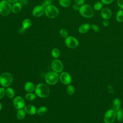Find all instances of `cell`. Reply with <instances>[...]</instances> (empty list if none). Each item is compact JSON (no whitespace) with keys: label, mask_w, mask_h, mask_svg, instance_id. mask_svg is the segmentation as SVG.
<instances>
[{"label":"cell","mask_w":123,"mask_h":123,"mask_svg":"<svg viewBox=\"0 0 123 123\" xmlns=\"http://www.w3.org/2000/svg\"><path fill=\"white\" fill-rule=\"evenodd\" d=\"M36 94L39 97L42 98H47L49 95V89L48 86L44 83L38 84L35 89Z\"/></svg>","instance_id":"cell-1"},{"label":"cell","mask_w":123,"mask_h":123,"mask_svg":"<svg viewBox=\"0 0 123 123\" xmlns=\"http://www.w3.org/2000/svg\"><path fill=\"white\" fill-rule=\"evenodd\" d=\"M79 12L84 17L90 18L94 15V12L92 7L87 4H84L80 7Z\"/></svg>","instance_id":"cell-2"},{"label":"cell","mask_w":123,"mask_h":123,"mask_svg":"<svg viewBox=\"0 0 123 123\" xmlns=\"http://www.w3.org/2000/svg\"><path fill=\"white\" fill-rule=\"evenodd\" d=\"M13 81V76L11 74L5 72L0 75V84L4 87H8L11 85Z\"/></svg>","instance_id":"cell-3"},{"label":"cell","mask_w":123,"mask_h":123,"mask_svg":"<svg viewBox=\"0 0 123 123\" xmlns=\"http://www.w3.org/2000/svg\"><path fill=\"white\" fill-rule=\"evenodd\" d=\"M12 11V6L7 0L0 1V14L4 16L8 15Z\"/></svg>","instance_id":"cell-4"},{"label":"cell","mask_w":123,"mask_h":123,"mask_svg":"<svg viewBox=\"0 0 123 123\" xmlns=\"http://www.w3.org/2000/svg\"><path fill=\"white\" fill-rule=\"evenodd\" d=\"M44 13L49 18H55L59 15V10L54 6L50 5L44 9Z\"/></svg>","instance_id":"cell-5"},{"label":"cell","mask_w":123,"mask_h":123,"mask_svg":"<svg viewBox=\"0 0 123 123\" xmlns=\"http://www.w3.org/2000/svg\"><path fill=\"white\" fill-rule=\"evenodd\" d=\"M59 79V75L55 72H49L45 76V80L47 84L50 85L56 84Z\"/></svg>","instance_id":"cell-6"},{"label":"cell","mask_w":123,"mask_h":123,"mask_svg":"<svg viewBox=\"0 0 123 123\" xmlns=\"http://www.w3.org/2000/svg\"><path fill=\"white\" fill-rule=\"evenodd\" d=\"M116 118V112L113 109L107 111L104 115V122L105 123H113Z\"/></svg>","instance_id":"cell-7"},{"label":"cell","mask_w":123,"mask_h":123,"mask_svg":"<svg viewBox=\"0 0 123 123\" xmlns=\"http://www.w3.org/2000/svg\"><path fill=\"white\" fill-rule=\"evenodd\" d=\"M65 43L67 47L71 49H75L79 45L78 40L72 36L67 37L65 39Z\"/></svg>","instance_id":"cell-8"},{"label":"cell","mask_w":123,"mask_h":123,"mask_svg":"<svg viewBox=\"0 0 123 123\" xmlns=\"http://www.w3.org/2000/svg\"><path fill=\"white\" fill-rule=\"evenodd\" d=\"M51 67L53 70L56 73L61 72L63 68L62 62L59 60H54L52 62Z\"/></svg>","instance_id":"cell-9"},{"label":"cell","mask_w":123,"mask_h":123,"mask_svg":"<svg viewBox=\"0 0 123 123\" xmlns=\"http://www.w3.org/2000/svg\"><path fill=\"white\" fill-rule=\"evenodd\" d=\"M13 104L15 108L17 109H22L25 105V102L24 98L20 97H16L13 100Z\"/></svg>","instance_id":"cell-10"},{"label":"cell","mask_w":123,"mask_h":123,"mask_svg":"<svg viewBox=\"0 0 123 123\" xmlns=\"http://www.w3.org/2000/svg\"><path fill=\"white\" fill-rule=\"evenodd\" d=\"M61 82L64 85H69L72 81V78L69 74L67 72L62 73L60 76Z\"/></svg>","instance_id":"cell-11"},{"label":"cell","mask_w":123,"mask_h":123,"mask_svg":"<svg viewBox=\"0 0 123 123\" xmlns=\"http://www.w3.org/2000/svg\"><path fill=\"white\" fill-rule=\"evenodd\" d=\"M44 9L42 5L36 6L32 10V14L35 17H40L44 13Z\"/></svg>","instance_id":"cell-12"},{"label":"cell","mask_w":123,"mask_h":123,"mask_svg":"<svg viewBox=\"0 0 123 123\" xmlns=\"http://www.w3.org/2000/svg\"><path fill=\"white\" fill-rule=\"evenodd\" d=\"M101 16L103 19L109 20L111 17L112 13L111 10L108 8H104L101 11Z\"/></svg>","instance_id":"cell-13"},{"label":"cell","mask_w":123,"mask_h":123,"mask_svg":"<svg viewBox=\"0 0 123 123\" xmlns=\"http://www.w3.org/2000/svg\"><path fill=\"white\" fill-rule=\"evenodd\" d=\"M91 25L87 23H84L80 25L78 28V31L81 34L86 33L90 28Z\"/></svg>","instance_id":"cell-14"},{"label":"cell","mask_w":123,"mask_h":123,"mask_svg":"<svg viewBox=\"0 0 123 123\" xmlns=\"http://www.w3.org/2000/svg\"><path fill=\"white\" fill-rule=\"evenodd\" d=\"M25 111L30 115H34L37 112V109L36 107L32 105H27L24 108Z\"/></svg>","instance_id":"cell-15"},{"label":"cell","mask_w":123,"mask_h":123,"mask_svg":"<svg viewBox=\"0 0 123 123\" xmlns=\"http://www.w3.org/2000/svg\"><path fill=\"white\" fill-rule=\"evenodd\" d=\"M22 10V4L19 2H16L12 6V11L14 13H19Z\"/></svg>","instance_id":"cell-16"},{"label":"cell","mask_w":123,"mask_h":123,"mask_svg":"<svg viewBox=\"0 0 123 123\" xmlns=\"http://www.w3.org/2000/svg\"><path fill=\"white\" fill-rule=\"evenodd\" d=\"M25 89L26 91L28 92H32L35 89V86L32 82H27L25 85Z\"/></svg>","instance_id":"cell-17"},{"label":"cell","mask_w":123,"mask_h":123,"mask_svg":"<svg viewBox=\"0 0 123 123\" xmlns=\"http://www.w3.org/2000/svg\"><path fill=\"white\" fill-rule=\"evenodd\" d=\"M121 105L120 100L118 98H115L112 102V108L115 111L120 109Z\"/></svg>","instance_id":"cell-18"},{"label":"cell","mask_w":123,"mask_h":123,"mask_svg":"<svg viewBox=\"0 0 123 123\" xmlns=\"http://www.w3.org/2000/svg\"><path fill=\"white\" fill-rule=\"evenodd\" d=\"M32 25V22L29 19H25L22 22V27L25 29L29 28Z\"/></svg>","instance_id":"cell-19"},{"label":"cell","mask_w":123,"mask_h":123,"mask_svg":"<svg viewBox=\"0 0 123 123\" xmlns=\"http://www.w3.org/2000/svg\"><path fill=\"white\" fill-rule=\"evenodd\" d=\"M116 19L118 22H123V10H119L116 15Z\"/></svg>","instance_id":"cell-20"},{"label":"cell","mask_w":123,"mask_h":123,"mask_svg":"<svg viewBox=\"0 0 123 123\" xmlns=\"http://www.w3.org/2000/svg\"><path fill=\"white\" fill-rule=\"evenodd\" d=\"M25 110L20 109L16 113V116L17 118L19 120H22L23 119L25 116Z\"/></svg>","instance_id":"cell-21"},{"label":"cell","mask_w":123,"mask_h":123,"mask_svg":"<svg viewBox=\"0 0 123 123\" xmlns=\"http://www.w3.org/2000/svg\"><path fill=\"white\" fill-rule=\"evenodd\" d=\"M116 112V118L118 121L121 122L123 120V110L121 109H119Z\"/></svg>","instance_id":"cell-22"},{"label":"cell","mask_w":123,"mask_h":123,"mask_svg":"<svg viewBox=\"0 0 123 123\" xmlns=\"http://www.w3.org/2000/svg\"><path fill=\"white\" fill-rule=\"evenodd\" d=\"M6 94L9 98H12L14 96V91L11 87H8L6 90Z\"/></svg>","instance_id":"cell-23"},{"label":"cell","mask_w":123,"mask_h":123,"mask_svg":"<svg viewBox=\"0 0 123 123\" xmlns=\"http://www.w3.org/2000/svg\"><path fill=\"white\" fill-rule=\"evenodd\" d=\"M59 2L60 5L63 7H68L71 4L70 0H59Z\"/></svg>","instance_id":"cell-24"},{"label":"cell","mask_w":123,"mask_h":123,"mask_svg":"<svg viewBox=\"0 0 123 123\" xmlns=\"http://www.w3.org/2000/svg\"><path fill=\"white\" fill-rule=\"evenodd\" d=\"M47 108L45 106H42L38 109L37 110V113L39 115H42L45 114L47 111Z\"/></svg>","instance_id":"cell-25"},{"label":"cell","mask_w":123,"mask_h":123,"mask_svg":"<svg viewBox=\"0 0 123 123\" xmlns=\"http://www.w3.org/2000/svg\"><path fill=\"white\" fill-rule=\"evenodd\" d=\"M103 3L101 1L96 2L93 6L94 9L96 11H99L101 10L103 7Z\"/></svg>","instance_id":"cell-26"},{"label":"cell","mask_w":123,"mask_h":123,"mask_svg":"<svg viewBox=\"0 0 123 123\" xmlns=\"http://www.w3.org/2000/svg\"><path fill=\"white\" fill-rule=\"evenodd\" d=\"M60 51L57 48H54L51 51V55L54 58H57L59 57Z\"/></svg>","instance_id":"cell-27"},{"label":"cell","mask_w":123,"mask_h":123,"mask_svg":"<svg viewBox=\"0 0 123 123\" xmlns=\"http://www.w3.org/2000/svg\"><path fill=\"white\" fill-rule=\"evenodd\" d=\"M36 97V95L31 92H29L28 93H27L25 95V98L28 101L33 100L35 99Z\"/></svg>","instance_id":"cell-28"},{"label":"cell","mask_w":123,"mask_h":123,"mask_svg":"<svg viewBox=\"0 0 123 123\" xmlns=\"http://www.w3.org/2000/svg\"><path fill=\"white\" fill-rule=\"evenodd\" d=\"M67 91L69 95H72L75 92V88L72 85H70L68 86L67 88Z\"/></svg>","instance_id":"cell-29"},{"label":"cell","mask_w":123,"mask_h":123,"mask_svg":"<svg viewBox=\"0 0 123 123\" xmlns=\"http://www.w3.org/2000/svg\"><path fill=\"white\" fill-rule=\"evenodd\" d=\"M60 35L63 38H66L68 37V33L65 29H62L60 31Z\"/></svg>","instance_id":"cell-30"},{"label":"cell","mask_w":123,"mask_h":123,"mask_svg":"<svg viewBox=\"0 0 123 123\" xmlns=\"http://www.w3.org/2000/svg\"><path fill=\"white\" fill-rule=\"evenodd\" d=\"M52 3V0H44V1L42 3V6L45 8L48 6L50 5Z\"/></svg>","instance_id":"cell-31"},{"label":"cell","mask_w":123,"mask_h":123,"mask_svg":"<svg viewBox=\"0 0 123 123\" xmlns=\"http://www.w3.org/2000/svg\"><path fill=\"white\" fill-rule=\"evenodd\" d=\"M91 28L95 32L98 33L100 31L99 27L96 25L92 24V25H91Z\"/></svg>","instance_id":"cell-32"},{"label":"cell","mask_w":123,"mask_h":123,"mask_svg":"<svg viewBox=\"0 0 123 123\" xmlns=\"http://www.w3.org/2000/svg\"><path fill=\"white\" fill-rule=\"evenodd\" d=\"M6 93V90L3 87H0V99L2 98Z\"/></svg>","instance_id":"cell-33"},{"label":"cell","mask_w":123,"mask_h":123,"mask_svg":"<svg viewBox=\"0 0 123 123\" xmlns=\"http://www.w3.org/2000/svg\"><path fill=\"white\" fill-rule=\"evenodd\" d=\"M117 3L121 9L123 10V0H117Z\"/></svg>","instance_id":"cell-34"},{"label":"cell","mask_w":123,"mask_h":123,"mask_svg":"<svg viewBox=\"0 0 123 123\" xmlns=\"http://www.w3.org/2000/svg\"><path fill=\"white\" fill-rule=\"evenodd\" d=\"M75 3L79 6H81L84 4L85 2V0H74Z\"/></svg>","instance_id":"cell-35"},{"label":"cell","mask_w":123,"mask_h":123,"mask_svg":"<svg viewBox=\"0 0 123 123\" xmlns=\"http://www.w3.org/2000/svg\"><path fill=\"white\" fill-rule=\"evenodd\" d=\"M113 1V0H101V2L104 4H109Z\"/></svg>","instance_id":"cell-36"},{"label":"cell","mask_w":123,"mask_h":123,"mask_svg":"<svg viewBox=\"0 0 123 123\" xmlns=\"http://www.w3.org/2000/svg\"><path fill=\"white\" fill-rule=\"evenodd\" d=\"M109 25V21L107 19H104L102 21V25L105 26V27H107Z\"/></svg>","instance_id":"cell-37"},{"label":"cell","mask_w":123,"mask_h":123,"mask_svg":"<svg viewBox=\"0 0 123 123\" xmlns=\"http://www.w3.org/2000/svg\"><path fill=\"white\" fill-rule=\"evenodd\" d=\"M19 2L22 5H26L28 3V1L27 0H19Z\"/></svg>","instance_id":"cell-38"},{"label":"cell","mask_w":123,"mask_h":123,"mask_svg":"<svg viewBox=\"0 0 123 123\" xmlns=\"http://www.w3.org/2000/svg\"><path fill=\"white\" fill-rule=\"evenodd\" d=\"M73 9H74V10H75V11H77V10L79 11V9H80L79 5H77V4H74V5H73Z\"/></svg>","instance_id":"cell-39"},{"label":"cell","mask_w":123,"mask_h":123,"mask_svg":"<svg viewBox=\"0 0 123 123\" xmlns=\"http://www.w3.org/2000/svg\"><path fill=\"white\" fill-rule=\"evenodd\" d=\"M25 28H24L23 27H22L19 29L18 32L20 34H23L24 33H25Z\"/></svg>","instance_id":"cell-40"},{"label":"cell","mask_w":123,"mask_h":123,"mask_svg":"<svg viewBox=\"0 0 123 123\" xmlns=\"http://www.w3.org/2000/svg\"><path fill=\"white\" fill-rule=\"evenodd\" d=\"M7 0L11 3H15V2H18V1H19V0Z\"/></svg>","instance_id":"cell-41"},{"label":"cell","mask_w":123,"mask_h":123,"mask_svg":"<svg viewBox=\"0 0 123 123\" xmlns=\"http://www.w3.org/2000/svg\"><path fill=\"white\" fill-rule=\"evenodd\" d=\"M1 109H2V104L0 103V111L1 110Z\"/></svg>","instance_id":"cell-42"}]
</instances>
